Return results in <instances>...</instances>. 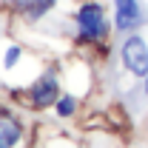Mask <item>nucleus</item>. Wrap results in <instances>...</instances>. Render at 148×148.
I'll return each instance as SVG.
<instances>
[{"label": "nucleus", "instance_id": "nucleus-1", "mask_svg": "<svg viewBox=\"0 0 148 148\" xmlns=\"http://www.w3.org/2000/svg\"><path fill=\"white\" fill-rule=\"evenodd\" d=\"M77 29L83 40H103L108 34V20H106V9L100 3H83L77 9Z\"/></svg>", "mask_w": 148, "mask_h": 148}, {"label": "nucleus", "instance_id": "nucleus-2", "mask_svg": "<svg viewBox=\"0 0 148 148\" xmlns=\"http://www.w3.org/2000/svg\"><path fill=\"white\" fill-rule=\"evenodd\" d=\"M123 66L134 77H145L148 74V43L140 34H131L123 43Z\"/></svg>", "mask_w": 148, "mask_h": 148}, {"label": "nucleus", "instance_id": "nucleus-3", "mask_svg": "<svg viewBox=\"0 0 148 148\" xmlns=\"http://www.w3.org/2000/svg\"><path fill=\"white\" fill-rule=\"evenodd\" d=\"M143 23L140 0H114V26L120 32H131Z\"/></svg>", "mask_w": 148, "mask_h": 148}, {"label": "nucleus", "instance_id": "nucleus-4", "mask_svg": "<svg viewBox=\"0 0 148 148\" xmlns=\"http://www.w3.org/2000/svg\"><path fill=\"white\" fill-rule=\"evenodd\" d=\"M23 137L20 123L9 114V111H0V148H14Z\"/></svg>", "mask_w": 148, "mask_h": 148}, {"label": "nucleus", "instance_id": "nucleus-5", "mask_svg": "<svg viewBox=\"0 0 148 148\" xmlns=\"http://www.w3.org/2000/svg\"><path fill=\"white\" fill-rule=\"evenodd\" d=\"M54 97H57V80L54 77H40L32 88V100L37 106H49Z\"/></svg>", "mask_w": 148, "mask_h": 148}, {"label": "nucleus", "instance_id": "nucleus-6", "mask_svg": "<svg viewBox=\"0 0 148 148\" xmlns=\"http://www.w3.org/2000/svg\"><path fill=\"white\" fill-rule=\"evenodd\" d=\"M54 3L57 0H17V9L26 12L29 20H40L43 14H49V12L54 9Z\"/></svg>", "mask_w": 148, "mask_h": 148}, {"label": "nucleus", "instance_id": "nucleus-7", "mask_svg": "<svg viewBox=\"0 0 148 148\" xmlns=\"http://www.w3.org/2000/svg\"><path fill=\"white\" fill-rule=\"evenodd\" d=\"M57 111H60L63 117L74 114V100H71V97H63V100H57Z\"/></svg>", "mask_w": 148, "mask_h": 148}, {"label": "nucleus", "instance_id": "nucleus-8", "mask_svg": "<svg viewBox=\"0 0 148 148\" xmlns=\"http://www.w3.org/2000/svg\"><path fill=\"white\" fill-rule=\"evenodd\" d=\"M20 57V49L17 46H12V49H9V54H6V66H14V60H17Z\"/></svg>", "mask_w": 148, "mask_h": 148}, {"label": "nucleus", "instance_id": "nucleus-9", "mask_svg": "<svg viewBox=\"0 0 148 148\" xmlns=\"http://www.w3.org/2000/svg\"><path fill=\"white\" fill-rule=\"evenodd\" d=\"M145 94H148V74H145Z\"/></svg>", "mask_w": 148, "mask_h": 148}]
</instances>
